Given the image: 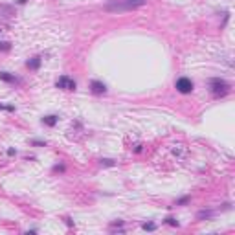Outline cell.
I'll list each match as a JSON object with an SVG mask.
<instances>
[{"label":"cell","instance_id":"cell-1","mask_svg":"<svg viewBox=\"0 0 235 235\" xmlns=\"http://www.w3.org/2000/svg\"><path fill=\"white\" fill-rule=\"evenodd\" d=\"M147 4V0H112L105 4V11L110 13H121V11H132L136 8H142Z\"/></svg>","mask_w":235,"mask_h":235},{"label":"cell","instance_id":"cell-2","mask_svg":"<svg viewBox=\"0 0 235 235\" xmlns=\"http://www.w3.org/2000/svg\"><path fill=\"white\" fill-rule=\"evenodd\" d=\"M208 86H209V92L213 94L215 98H222V96H226V94L230 92V85H228L224 79H221V77L209 79V81H208Z\"/></svg>","mask_w":235,"mask_h":235},{"label":"cell","instance_id":"cell-3","mask_svg":"<svg viewBox=\"0 0 235 235\" xmlns=\"http://www.w3.org/2000/svg\"><path fill=\"white\" fill-rule=\"evenodd\" d=\"M175 88H176L180 94H191L193 88H195V85H193V81H191L189 77H178L176 83H175Z\"/></svg>","mask_w":235,"mask_h":235},{"label":"cell","instance_id":"cell-4","mask_svg":"<svg viewBox=\"0 0 235 235\" xmlns=\"http://www.w3.org/2000/svg\"><path fill=\"white\" fill-rule=\"evenodd\" d=\"M55 86L57 88H63V90H76L77 85L72 77H68V76H61L57 81H55Z\"/></svg>","mask_w":235,"mask_h":235},{"label":"cell","instance_id":"cell-5","mask_svg":"<svg viewBox=\"0 0 235 235\" xmlns=\"http://www.w3.org/2000/svg\"><path fill=\"white\" fill-rule=\"evenodd\" d=\"M90 90H92V94H96V96H101V94L107 92V86L101 81H92L90 83Z\"/></svg>","mask_w":235,"mask_h":235},{"label":"cell","instance_id":"cell-6","mask_svg":"<svg viewBox=\"0 0 235 235\" xmlns=\"http://www.w3.org/2000/svg\"><path fill=\"white\" fill-rule=\"evenodd\" d=\"M40 63H42L40 57H31L30 61H26V66H28L30 70H39V68H40Z\"/></svg>","mask_w":235,"mask_h":235},{"label":"cell","instance_id":"cell-7","mask_svg":"<svg viewBox=\"0 0 235 235\" xmlns=\"http://www.w3.org/2000/svg\"><path fill=\"white\" fill-rule=\"evenodd\" d=\"M57 121H59V118H57V116H53V114H50V116H44V118H42V123H44V125H48V127H55V125H57Z\"/></svg>","mask_w":235,"mask_h":235},{"label":"cell","instance_id":"cell-8","mask_svg":"<svg viewBox=\"0 0 235 235\" xmlns=\"http://www.w3.org/2000/svg\"><path fill=\"white\" fill-rule=\"evenodd\" d=\"M0 79L6 81V83H18L20 81L18 77H15L13 74H8V72H0Z\"/></svg>","mask_w":235,"mask_h":235},{"label":"cell","instance_id":"cell-9","mask_svg":"<svg viewBox=\"0 0 235 235\" xmlns=\"http://www.w3.org/2000/svg\"><path fill=\"white\" fill-rule=\"evenodd\" d=\"M211 217H213V211H211V209H202V211H198V213H197V219H198V221H202V219H211Z\"/></svg>","mask_w":235,"mask_h":235},{"label":"cell","instance_id":"cell-10","mask_svg":"<svg viewBox=\"0 0 235 235\" xmlns=\"http://www.w3.org/2000/svg\"><path fill=\"white\" fill-rule=\"evenodd\" d=\"M13 15V8L9 6H0V17H11Z\"/></svg>","mask_w":235,"mask_h":235},{"label":"cell","instance_id":"cell-11","mask_svg":"<svg viewBox=\"0 0 235 235\" xmlns=\"http://www.w3.org/2000/svg\"><path fill=\"white\" fill-rule=\"evenodd\" d=\"M99 163H101L103 167H112V166H116V162H114V160H110V158H101V160H99Z\"/></svg>","mask_w":235,"mask_h":235},{"label":"cell","instance_id":"cell-12","mask_svg":"<svg viewBox=\"0 0 235 235\" xmlns=\"http://www.w3.org/2000/svg\"><path fill=\"white\" fill-rule=\"evenodd\" d=\"M142 228H143L145 231H154V230H156V224H154V222H145V224H142Z\"/></svg>","mask_w":235,"mask_h":235},{"label":"cell","instance_id":"cell-13","mask_svg":"<svg viewBox=\"0 0 235 235\" xmlns=\"http://www.w3.org/2000/svg\"><path fill=\"white\" fill-rule=\"evenodd\" d=\"M11 50V42L4 40V42H0V52H9Z\"/></svg>","mask_w":235,"mask_h":235},{"label":"cell","instance_id":"cell-14","mask_svg":"<svg viewBox=\"0 0 235 235\" xmlns=\"http://www.w3.org/2000/svg\"><path fill=\"white\" fill-rule=\"evenodd\" d=\"M166 224H169V226H178V221L173 219V217H167V219H166Z\"/></svg>","mask_w":235,"mask_h":235},{"label":"cell","instance_id":"cell-15","mask_svg":"<svg viewBox=\"0 0 235 235\" xmlns=\"http://www.w3.org/2000/svg\"><path fill=\"white\" fill-rule=\"evenodd\" d=\"M31 145H35V147H46V142H40V140H33Z\"/></svg>","mask_w":235,"mask_h":235},{"label":"cell","instance_id":"cell-16","mask_svg":"<svg viewBox=\"0 0 235 235\" xmlns=\"http://www.w3.org/2000/svg\"><path fill=\"white\" fill-rule=\"evenodd\" d=\"M0 110H9V112H13L15 107H13V105H2V103H0Z\"/></svg>","mask_w":235,"mask_h":235},{"label":"cell","instance_id":"cell-17","mask_svg":"<svg viewBox=\"0 0 235 235\" xmlns=\"http://www.w3.org/2000/svg\"><path fill=\"white\" fill-rule=\"evenodd\" d=\"M189 202V197H182L180 200H176V206H182V204H187Z\"/></svg>","mask_w":235,"mask_h":235},{"label":"cell","instance_id":"cell-18","mask_svg":"<svg viewBox=\"0 0 235 235\" xmlns=\"http://www.w3.org/2000/svg\"><path fill=\"white\" fill-rule=\"evenodd\" d=\"M121 226H123V221H116L110 224V228H121Z\"/></svg>","mask_w":235,"mask_h":235},{"label":"cell","instance_id":"cell-19","mask_svg":"<svg viewBox=\"0 0 235 235\" xmlns=\"http://www.w3.org/2000/svg\"><path fill=\"white\" fill-rule=\"evenodd\" d=\"M140 151H142V145H140V143L134 145V153H140Z\"/></svg>","mask_w":235,"mask_h":235},{"label":"cell","instance_id":"cell-20","mask_svg":"<svg viewBox=\"0 0 235 235\" xmlns=\"http://www.w3.org/2000/svg\"><path fill=\"white\" fill-rule=\"evenodd\" d=\"M8 154L13 156V154H17V151H15V149H8Z\"/></svg>","mask_w":235,"mask_h":235},{"label":"cell","instance_id":"cell-21","mask_svg":"<svg viewBox=\"0 0 235 235\" xmlns=\"http://www.w3.org/2000/svg\"><path fill=\"white\" fill-rule=\"evenodd\" d=\"M18 4H26V0H18Z\"/></svg>","mask_w":235,"mask_h":235},{"label":"cell","instance_id":"cell-22","mask_svg":"<svg viewBox=\"0 0 235 235\" xmlns=\"http://www.w3.org/2000/svg\"><path fill=\"white\" fill-rule=\"evenodd\" d=\"M0 31H2V30H0Z\"/></svg>","mask_w":235,"mask_h":235}]
</instances>
